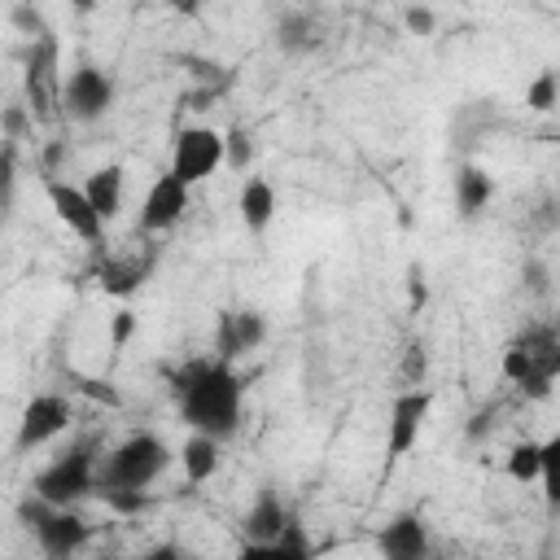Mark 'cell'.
<instances>
[{
    "instance_id": "6da1fadb",
    "label": "cell",
    "mask_w": 560,
    "mask_h": 560,
    "mask_svg": "<svg viewBox=\"0 0 560 560\" xmlns=\"http://www.w3.org/2000/svg\"><path fill=\"white\" fill-rule=\"evenodd\" d=\"M171 398H175V411L179 420L192 429V433H206V438H219L228 442L236 429H241V398H245V385L241 376L232 372L228 359H192L184 363L175 376H171Z\"/></svg>"
},
{
    "instance_id": "7a4b0ae2",
    "label": "cell",
    "mask_w": 560,
    "mask_h": 560,
    "mask_svg": "<svg viewBox=\"0 0 560 560\" xmlns=\"http://www.w3.org/2000/svg\"><path fill=\"white\" fill-rule=\"evenodd\" d=\"M166 464H171V446L158 433H131L101 459L96 494H105V490H149L166 472Z\"/></svg>"
},
{
    "instance_id": "3957f363",
    "label": "cell",
    "mask_w": 560,
    "mask_h": 560,
    "mask_svg": "<svg viewBox=\"0 0 560 560\" xmlns=\"http://www.w3.org/2000/svg\"><path fill=\"white\" fill-rule=\"evenodd\" d=\"M101 477V459H96V438H79L70 442L44 472H35L31 494H39L52 508H74L79 499H88L96 490Z\"/></svg>"
},
{
    "instance_id": "277c9868",
    "label": "cell",
    "mask_w": 560,
    "mask_h": 560,
    "mask_svg": "<svg viewBox=\"0 0 560 560\" xmlns=\"http://www.w3.org/2000/svg\"><path fill=\"white\" fill-rule=\"evenodd\" d=\"M18 521L35 534L39 551L52 556V560H70V556L83 551L88 538H92V525H88L74 508H52V503H44L39 494H26V499L18 503Z\"/></svg>"
},
{
    "instance_id": "5b68a950",
    "label": "cell",
    "mask_w": 560,
    "mask_h": 560,
    "mask_svg": "<svg viewBox=\"0 0 560 560\" xmlns=\"http://www.w3.org/2000/svg\"><path fill=\"white\" fill-rule=\"evenodd\" d=\"M219 166H228L223 131H214V127H179L175 131V140H171V175H179L188 188H197Z\"/></svg>"
},
{
    "instance_id": "8992f818",
    "label": "cell",
    "mask_w": 560,
    "mask_h": 560,
    "mask_svg": "<svg viewBox=\"0 0 560 560\" xmlns=\"http://www.w3.org/2000/svg\"><path fill=\"white\" fill-rule=\"evenodd\" d=\"M433 411V389H398L389 402V420H385V459H402L416 451L424 420Z\"/></svg>"
},
{
    "instance_id": "52a82bcc",
    "label": "cell",
    "mask_w": 560,
    "mask_h": 560,
    "mask_svg": "<svg viewBox=\"0 0 560 560\" xmlns=\"http://www.w3.org/2000/svg\"><path fill=\"white\" fill-rule=\"evenodd\" d=\"M61 105L74 122H96L114 105V79L96 66H74L70 79L61 83Z\"/></svg>"
},
{
    "instance_id": "ba28073f",
    "label": "cell",
    "mask_w": 560,
    "mask_h": 560,
    "mask_svg": "<svg viewBox=\"0 0 560 560\" xmlns=\"http://www.w3.org/2000/svg\"><path fill=\"white\" fill-rule=\"evenodd\" d=\"M70 420H74V407H70L66 394H35L22 411V420H18V442L13 446L22 455L35 451V446H48L57 433L70 429Z\"/></svg>"
},
{
    "instance_id": "9c48e42d",
    "label": "cell",
    "mask_w": 560,
    "mask_h": 560,
    "mask_svg": "<svg viewBox=\"0 0 560 560\" xmlns=\"http://www.w3.org/2000/svg\"><path fill=\"white\" fill-rule=\"evenodd\" d=\"M44 192H48V206H52V214L79 236V241H88V245H96L101 236H105V219L96 214V206L88 201V192H83V184H70V179H48L44 184Z\"/></svg>"
},
{
    "instance_id": "30bf717a",
    "label": "cell",
    "mask_w": 560,
    "mask_h": 560,
    "mask_svg": "<svg viewBox=\"0 0 560 560\" xmlns=\"http://www.w3.org/2000/svg\"><path fill=\"white\" fill-rule=\"evenodd\" d=\"M188 197H192V188L179 179V175H158L153 184H149V192H144V201H140V228L144 232H166V228H175L179 219H184V210H188Z\"/></svg>"
},
{
    "instance_id": "8fae6325",
    "label": "cell",
    "mask_w": 560,
    "mask_h": 560,
    "mask_svg": "<svg viewBox=\"0 0 560 560\" xmlns=\"http://www.w3.org/2000/svg\"><path fill=\"white\" fill-rule=\"evenodd\" d=\"M381 560H429V525L420 512H398L376 534Z\"/></svg>"
},
{
    "instance_id": "7c38bea8",
    "label": "cell",
    "mask_w": 560,
    "mask_h": 560,
    "mask_svg": "<svg viewBox=\"0 0 560 560\" xmlns=\"http://www.w3.org/2000/svg\"><path fill=\"white\" fill-rule=\"evenodd\" d=\"M293 525H298V521H293L289 503H284L276 490H258L254 503H249L245 516H241L245 542H276V538H284Z\"/></svg>"
},
{
    "instance_id": "4fadbf2b",
    "label": "cell",
    "mask_w": 560,
    "mask_h": 560,
    "mask_svg": "<svg viewBox=\"0 0 560 560\" xmlns=\"http://www.w3.org/2000/svg\"><path fill=\"white\" fill-rule=\"evenodd\" d=\"M267 337V319L258 311H223L219 315V332H214V346H219V359H236V354H249L258 350Z\"/></svg>"
},
{
    "instance_id": "5bb4252c",
    "label": "cell",
    "mask_w": 560,
    "mask_h": 560,
    "mask_svg": "<svg viewBox=\"0 0 560 560\" xmlns=\"http://www.w3.org/2000/svg\"><path fill=\"white\" fill-rule=\"evenodd\" d=\"M236 210H241V223H245L249 232H267V223L276 219V188H271V179L249 175V179L241 184Z\"/></svg>"
},
{
    "instance_id": "9a60e30c",
    "label": "cell",
    "mask_w": 560,
    "mask_h": 560,
    "mask_svg": "<svg viewBox=\"0 0 560 560\" xmlns=\"http://www.w3.org/2000/svg\"><path fill=\"white\" fill-rule=\"evenodd\" d=\"M319 35H324V26L306 9H289L276 22V48L280 52H311V48H319Z\"/></svg>"
},
{
    "instance_id": "2e32d148",
    "label": "cell",
    "mask_w": 560,
    "mask_h": 560,
    "mask_svg": "<svg viewBox=\"0 0 560 560\" xmlns=\"http://www.w3.org/2000/svg\"><path fill=\"white\" fill-rule=\"evenodd\" d=\"M219 459H223V442L219 438H206V433H188V442L179 446V468L192 486L210 481L219 472Z\"/></svg>"
},
{
    "instance_id": "e0dca14e",
    "label": "cell",
    "mask_w": 560,
    "mask_h": 560,
    "mask_svg": "<svg viewBox=\"0 0 560 560\" xmlns=\"http://www.w3.org/2000/svg\"><path fill=\"white\" fill-rule=\"evenodd\" d=\"M490 197H494L490 171H481V166H459L455 171V210H459V219H477L490 206Z\"/></svg>"
},
{
    "instance_id": "ac0fdd59",
    "label": "cell",
    "mask_w": 560,
    "mask_h": 560,
    "mask_svg": "<svg viewBox=\"0 0 560 560\" xmlns=\"http://www.w3.org/2000/svg\"><path fill=\"white\" fill-rule=\"evenodd\" d=\"M83 192H88V201L96 206V214L109 223L118 210H122V166H96L88 179H83Z\"/></svg>"
},
{
    "instance_id": "d6986e66",
    "label": "cell",
    "mask_w": 560,
    "mask_h": 560,
    "mask_svg": "<svg viewBox=\"0 0 560 560\" xmlns=\"http://www.w3.org/2000/svg\"><path fill=\"white\" fill-rule=\"evenodd\" d=\"M236 560H311V542H306L302 525H293L276 542H241Z\"/></svg>"
},
{
    "instance_id": "ffe728a7",
    "label": "cell",
    "mask_w": 560,
    "mask_h": 560,
    "mask_svg": "<svg viewBox=\"0 0 560 560\" xmlns=\"http://www.w3.org/2000/svg\"><path fill=\"white\" fill-rule=\"evenodd\" d=\"M144 271H149L144 258H105L96 276H101V289H105V293L127 298V293H136V289L144 284Z\"/></svg>"
},
{
    "instance_id": "44dd1931",
    "label": "cell",
    "mask_w": 560,
    "mask_h": 560,
    "mask_svg": "<svg viewBox=\"0 0 560 560\" xmlns=\"http://www.w3.org/2000/svg\"><path fill=\"white\" fill-rule=\"evenodd\" d=\"M503 472H508L516 486L538 481V477H542V442H534V438L512 442L508 455H503Z\"/></svg>"
},
{
    "instance_id": "7402d4cb",
    "label": "cell",
    "mask_w": 560,
    "mask_h": 560,
    "mask_svg": "<svg viewBox=\"0 0 560 560\" xmlns=\"http://www.w3.org/2000/svg\"><path fill=\"white\" fill-rule=\"evenodd\" d=\"M538 486H542L547 508L560 512V433H551L542 442V477H538Z\"/></svg>"
},
{
    "instance_id": "603a6c76",
    "label": "cell",
    "mask_w": 560,
    "mask_h": 560,
    "mask_svg": "<svg viewBox=\"0 0 560 560\" xmlns=\"http://www.w3.org/2000/svg\"><path fill=\"white\" fill-rule=\"evenodd\" d=\"M525 105H529L534 114H551V109L560 105V74H556V70H538V74L529 79V88H525Z\"/></svg>"
},
{
    "instance_id": "cb8c5ba5",
    "label": "cell",
    "mask_w": 560,
    "mask_h": 560,
    "mask_svg": "<svg viewBox=\"0 0 560 560\" xmlns=\"http://www.w3.org/2000/svg\"><path fill=\"white\" fill-rule=\"evenodd\" d=\"M424 372H429L424 341H407V350H402V385L407 389H424Z\"/></svg>"
},
{
    "instance_id": "d4e9b609",
    "label": "cell",
    "mask_w": 560,
    "mask_h": 560,
    "mask_svg": "<svg viewBox=\"0 0 560 560\" xmlns=\"http://www.w3.org/2000/svg\"><path fill=\"white\" fill-rule=\"evenodd\" d=\"M223 144H228V166L232 171H245L249 158H254V136L245 127H232V131H223Z\"/></svg>"
},
{
    "instance_id": "484cf974",
    "label": "cell",
    "mask_w": 560,
    "mask_h": 560,
    "mask_svg": "<svg viewBox=\"0 0 560 560\" xmlns=\"http://www.w3.org/2000/svg\"><path fill=\"white\" fill-rule=\"evenodd\" d=\"M136 324H140V319H136V311H127V306H122V311H114V319H109V341H114V350H122V346L131 341Z\"/></svg>"
},
{
    "instance_id": "4316f807",
    "label": "cell",
    "mask_w": 560,
    "mask_h": 560,
    "mask_svg": "<svg viewBox=\"0 0 560 560\" xmlns=\"http://www.w3.org/2000/svg\"><path fill=\"white\" fill-rule=\"evenodd\" d=\"M101 499H105L114 512H140V508L149 503V494H144V490H105Z\"/></svg>"
},
{
    "instance_id": "83f0119b",
    "label": "cell",
    "mask_w": 560,
    "mask_h": 560,
    "mask_svg": "<svg viewBox=\"0 0 560 560\" xmlns=\"http://www.w3.org/2000/svg\"><path fill=\"white\" fill-rule=\"evenodd\" d=\"M402 22H407V31H411V35H433V26H438L433 9H420V4L402 9Z\"/></svg>"
},
{
    "instance_id": "f1b7e54d",
    "label": "cell",
    "mask_w": 560,
    "mask_h": 560,
    "mask_svg": "<svg viewBox=\"0 0 560 560\" xmlns=\"http://www.w3.org/2000/svg\"><path fill=\"white\" fill-rule=\"evenodd\" d=\"M407 293H411V311H420L424 298H429V284H424V271L420 267H407Z\"/></svg>"
},
{
    "instance_id": "f546056e",
    "label": "cell",
    "mask_w": 560,
    "mask_h": 560,
    "mask_svg": "<svg viewBox=\"0 0 560 560\" xmlns=\"http://www.w3.org/2000/svg\"><path fill=\"white\" fill-rule=\"evenodd\" d=\"M521 280H525L529 293H547V267L542 262H525L521 267Z\"/></svg>"
},
{
    "instance_id": "4dcf8cb0",
    "label": "cell",
    "mask_w": 560,
    "mask_h": 560,
    "mask_svg": "<svg viewBox=\"0 0 560 560\" xmlns=\"http://www.w3.org/2000/svg\"><path fill=\"white\" fill-rule=\"evenodd\" d=\"M136 560H184V556H179V547H175V542H158V547L140 551Z\"/></svg>"
},
{
    "instance_id": "1f68e13d",
    "label": "cell",
    "mask_w": 560,
    "mask_h": 560,
    "mask_svg": "<svg viewBox=\"0 0 560 560\" xmlns=\"http://www.w3.org/2000/svg\"><path fill=\"white\" fill-rule=\"evenodd\" d=\"M44 560H52V556H44Z\"/></svg>"
}]
</instances>
